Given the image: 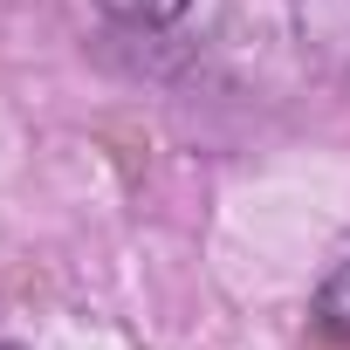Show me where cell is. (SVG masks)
Segmentation results:
<instances>
[{
  "instance_id": "6da1fadb",
  "label": "cell",
  "mask_w": 350,
  "mask_h": 350,
  "mask_svg": "<svg viewBox=\"0 0 350 350\" xmlns=\"http://www.w3.org/2000/svg\"><path fill=\"white\" fill-rule=\"evenodd\" d=\"M316 316H323V329H329V336H350V261H336V275L323 282Z\"/></svg>"
},
{
  "instance_id": "7a4b0ae2",
  "label": "cell",
  "mask_w": 350,
  "mask_h": 350,
  "mask_svg": "<svg viewBox=\"0 0 350 350\" xmlns=\"http://www.w3.org/2000/svg\"><path fill=\"white\" fill-rule=\"evenodd\" d=\"M117 21H137V28H158V21H179L193 0H103Z\"/></svg>"
}]
</instances>
